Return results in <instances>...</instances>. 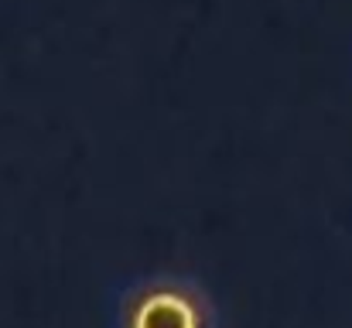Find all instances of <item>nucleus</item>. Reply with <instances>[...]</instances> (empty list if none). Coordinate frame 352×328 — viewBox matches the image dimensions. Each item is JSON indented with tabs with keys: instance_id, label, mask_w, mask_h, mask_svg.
I'll return each instance as SVG.
<instances>
[{
	"instance_id": "nucleus-1",
	"label": "nucleus",
	"mask_w": 352,
	"mask_h": 328,
	"mask_svg": "<svg viewBox=\"0 0 352 328\" xmlns=\"http://www.w3.org/2000/svg\"><path fill=\"white\" fill-rule=\"evenodd\" d=\"M120 328H216V311L199 284L151 277L120 298Z\"/></svg>"
}]
</instances>
